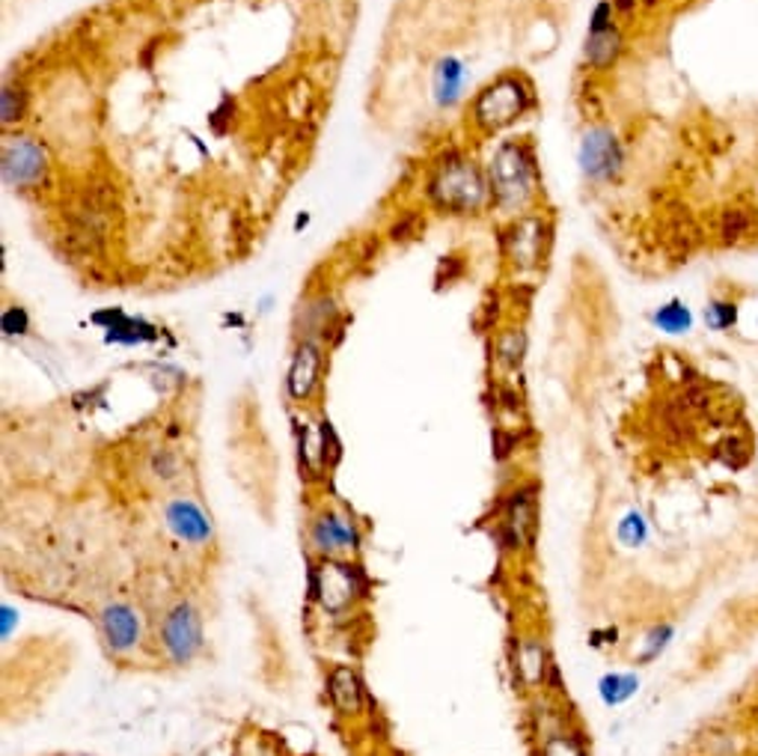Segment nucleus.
I'll return each instance as SVG.
<instances>
[{
	"instance_id": "obj_6",
	"label": "nucleus",
	"mask_w": 758,
	"mask_h": 756,
	"mask_svg": "<svg viewBox=\"0 0 758 756\" xmlns=\"http://www.w3.org/2000/svg\"><path fill=\"white\" fill-rule=\"evenodd\" d=\"M3 176L12 185H30L45 176V152L30 137L10 140L3 149Z\"/></svg>"
},
{
	"instance_id": "obj_9",
	"label": "nucleus",
	"mask_w": 758,
	"mask_h": 756,
	"mask_svg": "<svg viewBox=\"0 0 758 756\" xmlns=\"http://www.w3.org/2000/svg\"><path fill=\"white\" fill-rule=\"evenodd\" d=\"M583 168L595 179H610L616 170L622 168V149L616 144V137L610 132H592L583 144Z\"/></svg>"
},
{
	"instance_id": "obj_14",
	"label": "nucleus",
	"mask_w": 758,
	"mask_h": 756,
	"mask_svg": "<svg viewBox=\"0 0 758 756\" xmlns=\"http://www.w3.org/2000/svg\"><path fill=\"white\" fill-rule=\"evenodd\" d=\"M619 54H622V34H619V27L586 39V63L592 69H610L619 60Z\"/></svg>"
},
{
	"instance_id": "obj_17",
	"label": "nucleus",
	"mask_w": 758,
	"mask_h": 756,
	"mask_svg": "<svg viewBox=\"0 0 758 756\" xmlns=\"http://www.w3.org/2000/svg\"><path fill=\"white\" fill-rule=\"evenodd\" d=\"M524 351H526L524 331H506V334L497 339V358H500L502 367H509V370L521 367V361H524Z\"/></svg>"
},
{
	"instance_id": "obj_21",
	"label": "nucleus",
	"mask_w": 758,
	"mask_h": 756,
	"mask_svg": "<svg viewBox=\"0 0 758 756\" xmlns=\"http://www.w3.org/2000/svg\"><path fill=\"white\" fill-rule=\"evenodd\" d=\"M24 111H27V92L22 87L7 84V90H3V123L10 125L15 120H22Z\"/></svg>"
},
{
	"instance_id": "obj_4",
	"label": "nucleus",
	"mask_w": 758,
	"mask_h": 756,
	"mask_svg": "<svg viewBox=\"0 0 758 756\" xmlns=\"http://www.w3.org/2000/svg\"><path fill=\"white\" fill-rule=\"evenodd\" d=\"M161 637H164V649H167L170 658L176 665H188L202 646V622L200 614L194 610V605L182 602V605L170 610Z\"/></svg>"
},
{
	"instance_id": "obj_27",
	"label": "nucleus",
	"mask_w": 758,
	"mask_h": 756,
	"mask_svg": "<svg viewBox=\"0 0 758 756\" xmlns=\"http://www.w3.org/2000/svg\"><path fill=\"white\" fill-rule=\"evenodd\" d=\"M636 3H639V0H613L616 12H622V15H631V12L636 10Z\"/></svg>"
},
{
	"instance_id": "obj_24",
	"label": "nucleus",
	"mask_w": 758,
	"mask_h": 756,
	"mask_svg": "<svg viewBox=\"0 0 758 756\" xmlns=\"http://www.w3.org/2000/svg\"><path fill=\"white\" fill-rule=\"evenodd\" d=\"M420 230H423V218L417 212H408V215L399 218V224H393L390 238L393 241H408V238L420 236Z\"/></svg>"
},
{
	"instance_id": "obj_22",
	"label": "nucleus",
	"mask_w": 758,
	"mask_h": 756,
	"mask_svg": "<svg viewBox=\"0 0 758 756\" xmlns=\"http://www.w3.org/2000/svg\"><path fill=\"white\" fill-rule=\"evenodd\" d=\"M636 689V682L631 677H607L601 682L604 701L607 703H622L624 697H631Z\"/></svg>"
},
{
	"instance_id": "obj_5",
	"label": "nucleus",
	"mask_w": 758,
	"mask_h": 756,
	"mask_svg": "<svg viewBox=\"0 0 758 756\" xmlns=\"http://www.w3.org/2000/svg\"><path fill=\"white\" fill-rule=\"evenodd\" d=\"M533 173V159L521 147H502L497 159L490 161V176L500 200H518V194L526 191Z\"/></svg>"
},
{
	"instance_id": "obj_11",
	"label": "nucleus",
	"mask_w": 758,
	"mask_h": 756,
	"mask_svg": "<svg viewBox=\"0 0 758 756\" xmlns=\"http://www.w3.org/2000/svg\"><path fill=\"white\" fill-rule=\"evenodd\" d=\"M101 634L113 653H128L140 637V620L128 605H108L101 610Z\"/></svg>"
},
{
	"instance_id": "obj_16",
	"label": "nucleus",
	"mask_w": 758,
	"mask_h": 756,
	"mask_svg": "<svg viewBox=\"0 0 758 756\" xmlns=\"http://www.w3.org/2000/svg\"><path fill=\"white\" fill-rule=\"evenodd\" d=\"M753 230H756V218H753L749 209H737L735 206V209H729V212H723V218H720V236H723L725 241H732V245L753 236Z\"/></svg>"
},
{
	"instance_id": "obj_8",
	"label": "nucleus",
	"mask_w": 758,
	"mask_h": 756,
	"mask_svg": "<svg viewBox=\"0 0 758 756\" xmlns=\"http://www.w3.org/2000/svg\"><path fill=\"white\" fill-rule=\"evenodd\" d=\"M535 528H538V512H535L533 488H521V492H514L512 500H509L506 521H502V531H506L509 545H514V548H526V545H533Z\"/></svg>"
},
{
	"instance_id": "obj_25",
	"label": "nucleus",
	"mask_w": 758,
	"mask_h": 756,
	"mask_svg": "<svg viewBox=\"0 0 758 756\" xmlns=\"http://www.w3.org/2000/svg\"><path fill=\"white\" fill-rule=\"evenodd\" d=\"M545 756H586L571 735H557L545 745Z\"/></svg>"
},
{
	"instance_id": "obj_10",
	"label": "nucleus",
	"mask_w": 758,
	"mask_h": 756,
	"mask_svg": "<svg viewBox=\"0 0 758 756\" xmlns=\"http://www.w3.org/2000/svg\"><path fill=\"white\" fill-rule=\"evenodd\" d=\"M310 540L312 545H315V551L327 554V557H334V554H343V551H351L357 545V531L355 524L346 519V516H336V512H324L322 519L312 524L310 531Z\"/></svg>"
},
{
	"instance_id": "obj_2",
	"label": "nucleus",
	"mask_w": 758,
	"mask_h": 756,
	"mask_svg": "<svg viewBox=\"0 0 758 756\" xmlns=\"http://www.w3.org/2000/svg\"><path fill=\"white\" fill-rule=\"evenodd\" d=\"M428 197L440 209H449V212H470V209H476L482 203L485 185H482L480 173L473 170V164L456 159L437 168L435 179L428 185Z\"/></svg>"
},
{
	"instance_id": "obj_15",
	"label": "nucleus",
	"mask_w": 758,
	"mask_h": 756,
	"mask_svg": "<svg viewBox=\"0 0 758 756\" xmlns=\"http://www.w3.org/2000/svg\"><path fill=\"white\" fill-rule=\"evenodd\" d=\"M518 670H521V677H524L526 685L542 682L547 670L545 646L535 644V641H524V644L518 646Z\"/></svg>"
},
{
	"instance_id": "obj_12",
	"label": "nucleus",
	"mask_w": 758,
	"mask_h": 756,
	"mask_svg": "<svg viewBox=\"0 0 758 756\" xmlns=\"http://www.w3.org/2000/svg\"><path fill=\"white\" fill-rule=\"evenodd\" d=\"M319 375H322V349L315 343H301L298 351H295V361H291L289 370V394L291 399H310L315 384H319Z\"/></svg>"
},
{
	"instance_id": "obj_23",
	"label": "nucleus",
	"mask_w": 758,
	"mask_h": 756,
	"mask_svg": "<svg viewBox=\"0 0 758 756\" xmlns=\"http://www.w3.org/2000/svg\"><path fill=\"white\" fill-rule=\"evenodd\" d=\"M613 15H616V7L613 0H601L598 7H595V12H592L589 18V36L595 34H607V30H613Z\"/></svg>"
},
{
	"instance_id": "obj_3",
	"label": "nucleus",
	"mask_w": 758,
	"mask_h": 756,
	"mask_svg": "<svg viewBox=\"0 0 758 756\" xmlns=\"http://www.w3.org/2000/svg\"><path fill=\"white\" fill-rule=\"evenodd\" d=\"M312 593L327 610H346L363 593V581H360V572L355 566L324 560L312 572Z\"/></svg>"
},
{
	"instance_id": "obj_20",
	"label": "nucleus",
	"mask_w": 758,
	"mask_h": 756,
	"mask_svg": "<svg viewBox=\"0 0 758 756\" xmlns=\"http://www.w3.org/2000/svg\"><path fill=\"white\" fill-rule=\"evenodd\" d=\"M705 322L717 331H729L737 322V305L735 301H711L705 307Z\"/></svg>"
},
{
	"instance_id": "obj_19",
	"label": "nucleus",
	"mask_w": 758,
	"mask_h": 756,
	"mask_svg": "<svg viewBox=\"0 0 758 756\" xmlns=\"http://www.w3.org/2000/svg\"><path fill=\"white\" fill-rule=\"evenodd\" d=\"M717 459L725 464V468H744L749 462V444L737 435H729V438L717 447Z\"/></svg>"
},
{
	"instance_id": "obj_7",
	"label": "nucleus",
	"mask_w": 758,
	"mask_h": 756,
	"mask_svg": "<svg viewBox=\"0 0 758 756\" xmlns=\"http://www.w3.org/2000/svg\"><path fill=\"white\" fill-rule=\"evenodd\" d=\"M167 524H170V531L176 533L182 542H188V545H206V542L212 540V533H214L209 516H206L200 504H197V500H190V497H176V500H170Z\"/></svg>"
},
{
	"instance_id": "obj_13",
	"label": "nucleus",
	"mask_w": 758,
	"mask_h": 756,
	"mask_svg": "<svg viewBox=\"0 0 758 756\" xmlns=\"http://www.w3.org/2000/svg\"><path fill=\"white\" fill-rule=\"evenodd\" d=\"M331 701L343 715H357L360 706H363V689H360V679L351 667H336L331 673Z\"/></svg>"
},
{
	"instance_id": "obj_1",
	"label": "nucleus",
	"mask_w": 758,
	"mask_h": 756,
	"mask_svg": "<svg viewBox=\"0 0 758 756\" xmlns=\"http://www.w3.org/2000/svg\"><path fill=\"white\" fill-rule=\"evenodd\" d=\"M533 108V92L524 80L506 75L497 84H490L488 90H482L473 108V120L482 132H497L502 125L514 123L524 111Z\"/></svg>"
},
{
	"instance_id": "obj_26",
	"label": "nucleus",
	"mask_w": 758,
	"mask_h": 756,
	"mask_svg": "<svg viewBox=\"0 0 758 756\" xmlns=\"http://www.w3.org/2000/svg\"><path fill=\"white\" fill-rule=\"evenodd\" d=\"M27 313H24L22 307H10L7 313H3V331L7 334H24L27 331Z\"/></svg>"
},
{
	"instance_id": "obj_18",
	"label": "nucleus",
	"mask_w": 758,
	"mask_h": 756,
	"mask_svg": "<svg viewBox=\"0 0 758 756\" xmlns=\"http://www.w3.org/2000/svg\"><path fill=\"white\" fill-rule=\"evenodd\" d=\"M655 322H658L663 331H669V334H681V331H691V310L684 305H679V301H672V305L660 307Z\"/></svg>"
}]
</instances>
